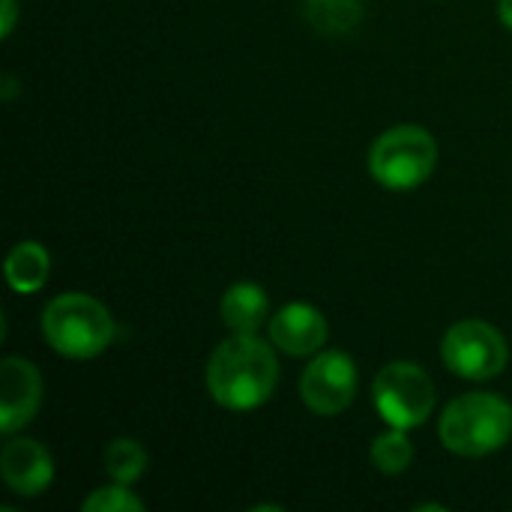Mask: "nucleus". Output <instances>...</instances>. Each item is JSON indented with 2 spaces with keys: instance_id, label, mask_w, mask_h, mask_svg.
Returning <instances> with one entry per match:
<instances>
[{
  "instance_id": "obj_1",
  "label": "nucleus",
  "mask_w": 512,
  "mask_h": 512,
  "mask_svg": "<svg viewBox=\"0 0 512 512\" xmlns=\"http://www.w3.org/2000/svg\"><path fill=\"white\" fill-rule=\"evenodd\" d=\"M279 384V360L255 333H234L207 363V390L228 411L261 408Z\"/></svg>"
},
{
  "instance_id": "obj_7",
  "label": "nucleus",
  "mask_w": 512,
  "mask_h": 512,
  "mask_svg": "<svg viewBox=\"0 0 512 512\" xmlns=\"http://www.w3.org/2000/svg\"><path fill=\"white\" fill-rule=\"evenodd\" d=\"M357 393V366L342 351L318 354L300 378V396L318 417L342 414Z\"/></svg>"
},
{
  "instance_id": "obj_14",
  "label": "nucleus",
  "mask_w": 512,
  "mask_h": 512,
  "mask_svg": "<svg viewBox=\"0 0 512 512\" xmlns=\"http://www.w3.org/2000/svg\"><path fill=\"white\" fill-rule=\"evenodd\" d=\"M306 18L321 33H351L363 18L360 0H306Z\"/></svg>"
},
{
  "instance_id": "obj_5",
  "label": "nucleus",
  "mask_w": 512,
  "mask_h": 512,
  "mask_svg": "<svg viewBox=\"0 0 512 512\" xmlns=\"http://www.w3.org/2000/svg\"><path fill=\"white\" fill-rule=\"evenodd\" d=\"M372 399L378 414L393 429H417L432 417L435 408V384L423 366L396 360L384 366L372 384Z\"/></svg>"
},
{
  "instance_id": "obj_8",
  "label": "nucleus",
  "mask_w": 512,
  "mask_h": 512,
  "mask_svg": "<svg viewBox=\"0 0 512 512\" xmlns=\"http://www.w3.org/2000/svg\"><path fill=\"white\" fill-rule=\"evenodd\" d=\"M42 402V378L24 357H3L0 363V432L15 435L24 429Z\"/></svg>"
},
{
  "instance_id": "obj_11",
  "label": "nucleus",
  "mask_w": 512,
  "mask_h": 512,
  "mask_svg": "<svg viewBox=\"0 0 512 512\" xmlns=\"http://www.w3.org/2000/svg\"><path fill=\"white\" fill-rule=\"evenodd\" d=\"M267 312H270V300L264 288L252 282L231 285L219 303V315L231 333H258L267 321Z\"/></svg>"
},
{
  "instance_id": "obj_3",
  "label": "nucleus",
  "mask_w": 512,
  "mask_h": 512,
  "mask_svg": "<svg viewBox=\"0 0 512 512\" xmlns=\"http://www.w3.org/2000/svg\"><path fill=\"white\" fill-rule=\"evenodd\" d=\"M42 336L69 360H90L102 354L114 339V321L108 309L90 294H60L42 312Z\"/></svg>"
},
{
  "instance_id": "obj_6",
  "label": "nucleus",
  "mask_w": 512,
  "mask_h": 512,
  "mask_svg": "<svg viewBox=\"0 0 512 512\" xmlns=\"http://www.w3.org/2000/svg\"><path fill=\"white\" fill-rule=\"evenodd\" d=\"M444 366L465 381H489L507 369V339L486 321H459L441 342Z\"/></svg>"
},
{
  "instance_id": "obj_10",
  "label": "nucleus",
  "mask_w": 512,
  "mask_h": 512,
  "mask_svg": "<svg viewBox=\"0 0 512 512\" xmlns=\"http://www.w3.org/2000/svg\"><path fill=\"white\" fill-rule=\"evenodd\" d=\"M327 321L309 303H288L270 321V342L288 357H309L327 342Z\"/></svg>"
},
{
  "instance_id": "obj_15",
  "label": "nucleus",
  "mask_w": 512,
  "mask_h": 512,
  "mask_svg": "<svg viewBox=\"0 0 512 512\" xmlns=\"http://www.w3.org/2000/svg\"><path fill=\"white\" fill-rule=\"evenodd\" d=\"M414 462V444L408 441L405 429H393L375 438L372 444V465L381 474H402Z\"/></svg>"
},
{
  "instance_id": "obj_2",
  "label": "nucleus",
  "mask_w": 512,
  "mask_h": 512,
  "mask_svg": "<svg viewBox=\"0 0 512 512\" xmlns=\"http://www.w3.org/2000/svg\"><path fill=\"white\" fill-rule=\"evenodd\" d=\"M441 444L465 459L501 450L512 438V405L495 393H468L447 405L438 423Z\"/></svg>"
},
{
  "instance_id": "obj_19",
  "label": "nucleus",
  "mask_w": 512,
  "mask_h": 512,
  "mask_svg": "<svg viewBox=\"0 0 512 512\" xmlns=\"http://www.w3.org/2000/svg\"><path fill=\"white\" fill-rule=\"evenodd\" d=\"M15 90H18L15 75H6V78H3V90H0V96H3V99H12V96H15Z\"/></svg>"
},
{
  "instance_id": "obj_18",
  "label": "nucleus",
  "mask_w": 512,
  "mask_h": 512,
  "mask_svg": "<svg viewBox=\"0 0 512 512\" xmlns=\"http://www.w3.org/2000/svg\"><path fill=\"white\" fill-rule=\"evenodd\" d=\"M498 18L512 30V0H498Z\"/></svg>"
},
{
  "instance_id": "obj_17",
  "label": "nucleus",
  "mask_w": 512,
  "mask_h": 512,
  "mask_svg": "<svg viewBox=\"0 0 512 512\" xmlns=\"http://www.w3.org/2000/svg\"><path fill=\"white\" fill-rule=\"evenodd\" d=\"M0 15H3L0 36L9 39V33H12V27H15V18H18V3H15V0H0Z\"/></svg>"
},
{
  "instance_id": "obj_12",
  "label": "nucleus",
  "mask_w": 512,
  "mask_h": 512,
  "mask_svg": "<svg viewBox=\"0 0 512 512\" xmlns=\"http://www.w3.org/2000/svg\"><path fill=\"white\" fill-rule=\"evenodd\" d=\"M48 270H51V258L42 243L24 240L6 255V282L18 294L39 291L48 279Z\"/></svg>"
},
{
  "instance_id": "obj_13",
  "label": "nucleus",
  "mask_w": 512,
  "mask_h": 512,
  "mask_svg": "<svg viewBox=\"0 0 512 512\" xmlns=\"http://www.w3.org/2000/svg\"><path fill=\"white\" fill-rule=\"evenodd\" d=\"M102 465H105V474L114 480V483H123V486H132L144 477L147 471V453L138 441L132 438H117L105 447L102 453Z\"/></svg>"
},
{
  "instance_id": "obj_4",
  "label": "nucleus",
  "mask_w": 512,
  "mask_h": 512,
  "mask_svg": "<svg viewBox=\"0 0 512 512\" xmlns=\"http://www.w3.org/2000/svg\"><path fill=\"white\" fill-rule=\"evenodd\" d=\"M438 162V144L423 126H393L369 150L372 177L393 192L426 183Z\"/></svg>"
},
{
  "instance_id": "obj_16",
  "label": "nucleus",
  "mask_w": 512,
  "mask_h": 512,
  "mask_svg": "<svg viewBox=\"0 0 512 512\" xmlns=\"http://www.w3.org/2000/svg\"><path fill=\"white\" fill-rule=\"evenodd\" d=\"M84 512H141L144 510V501L135 498L123 483H114V486H105V489H96L84 498L81 504Z\"/></svg>"
},
{
  "instance_id": "obj_9",
  "label": "nucleus",
  "mask_w": 512,
  "mask_h": 512,
  "mask_svg": "<svg viewBox=\"0 0 512 512\" xmlns=\"http://www.w3.org/2000/svg\"><path fill=\"white\" fill-rule=\"evenodd\" d=\"M0 474L15 495L36 498L54 480V459L33 438H9L0 453Z\"/></svg>"
}]
</instances>
